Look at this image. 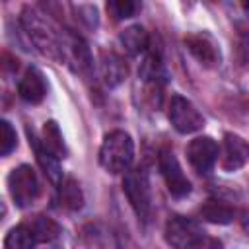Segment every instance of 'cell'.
<instances>
[{
    "mask_svg": "<svg viewBox=\"0 0 249 249\" xmlns=\"http://www.w3.org/2000/svg\"><path fill=\"white\" fill-rule=\"evenodd\" d=\"M222 241L216 239V237H210V235H202L196 243H193L189 249H222Z\"/></svg>",
    "mask_w": 249,
    "mask_h": 249,
    "instance_id": "cell-25",
    "label": "cell"
},
{
    "mask_svg": "<svg viewBox=\"0 0 249 249\" xmlns=\"http://www.w3.org/2000/svg\"><path fill=\"white\" fill-rule=\"evenodd\" d=\"M123 191L132 210L136 212V216L142 220H148L152 212V191H150V179L146 169L136 167L126 171L123 179Z\"/></svg>",
    "mask_w": 249,
    "mask_h": 249,
    "instance_id": "cell-3",
    "label": "cell"
},
{
    "mask_svg": "<svg viewBox=\"0 0 249 249\" xmlns=\"http://www.w3.org/2000/svg\"><path fill=\"white\" fill-rule=\"evenodd\" d=\"M249 161V142L241 136L228 132L220 148V167L224 171H237Z\"/></svg>",
    "mask_w": 249,
    "mask_h": 249,
    "instance_id": "cell-10",
    "label": "cell"
},
{
    "mask_svg": "<svg viewBox=\"0 0 249 249\" xmlns=\"http://www.w3.org/2000/svg\"><path fill=\"white\" fill-rule=\"evenodd\" d=\"M35 237L25 224L12 228L4 237V249H33Z\"/></svg>",
    "mask_w": 249,
    "mask_h": 249,
    "instance_id": "cell-20",
    "label": "cell"
},
{
    "mask_svg": "<svg viewBox=\"0 0 249 249\" xmlns=\"http://www.w3.org/2000/svg\"><path fill=\"white\" fill-rule=\"evenodd\" d=\"M25 226L31 230L35 241H53V239H56L58 233H60V226H58L53 218L41 216V214L31 216V218L25 222Z\"/></svg>",
    "mask_w": 249,
    "mask_h": 249,
    "instance_id": "cell-17",
    "label": "cell"
},
{
    "mask_svg": "<svg viewBox=\"0 0 249 249\" xmlns=\"http://www.w3.org/2000/svg\"><path fill=\"white\" fill-rule=\"evenodd\" d=\"M200 226L185 216H171L165 224L163 237L173 249H189L193 243H196L202 237Z\"/></svg>",
    "mask_w": 249,
    "mask_h": 249,
    "instance_id": "cell-7",
    "label": "cell"
},
{
    "mask_svg": "<svg viewBox=\"0 0 249 249\" xmlns=\"http://www.w3.org/2000/svg\"><path fill=\"white\" fill-rule=\"evenodd\" d=\"M198 214L202 216V220L212 222V224H230L237 216L231 206H228L222 200H214V198L202 202V206L198 208Z\"/></svg>",
    "mask_w": 249,
    "mask_h": 249,
    "instance_id": "cell-16",
    "label": "cell"
},
{
    "mask_svg": "<svg viewBox=\"0 0 249 249\" xmlns=\"http://www.w3.org/2000/svg\"><path fill=\"white\" fill-rule=\"evenodd\" d=\"M8 191H10L12 200L19 208L29 206L39 195V181H37L33 167L25 163L14 167L8 175Z\"/></svg>",
    "mask_w": 249,
    "mask_h": 249,
    "instance_id": "cell-5",
    "label": "cell"
},
{
    "mask_svg": "<svg viewBox=\"0 0 249 249\" xmlns=\"http://www.w3.org/2000/svg\"><path fill=\"white\" fill-rule=\"evenodd\" d=\"M31 144H33V150H35V156H37V161H39V165H41V169L45 171V175L51 179V183H54V185H60L62 183V169H60V163H58V158L54 156V154H51L43 144H41V140H37L33 134H31V140H29Z\"/></svg>",
    "mask_w": 249,
    "mask_h": 249,
    "instance_id": "cell-15",
    "label": "cell"
},
{
    "mask_svg": "<svg viewBox=\"0 0 249 249\" xmlns=\"http://www.w3.org/2000/svg\"><path fill=\"white\" fill-rule=\"evenodd\" d=\"M18 93L27 103H41L47 95V80L43 72L33 66L27 68L18 84Z\"/></svg>",
    "mask_w": 249,
    "mask_h": 249,
    "instance_id": "cell-12",
    "label": "cell"
},
{
    "mask_svg": "<svg viewBox=\"0 0 249 249\" xmlns=\"http://www.w3.org/2000/svg\"><path fill=\"white\" fill-rule=\"evenodd\" d=\"M235 58L241 66L249 64V29L239 27L235 37Z\"/></svg>",
    "mask_w": 249,
    "mask_h": 249,
    "instance_id": "cell-23",
    "label": "cell"
},
{
    "mask_svg": "<svg viewBox=\"0 0 249 249\" xmlns=\"http://www.w3.org/2000/svg\"><path fill=\"white\" fill-rule=\"evenodd\" d=\"M160 171L163 175L165 187L173 196H185L191 193V181L185 177L177 158L173 156V152L163 150L160 154Z\"/></svg>",
    "mask_w": 249,
    "mask_h": 249,
    "instance_id": "cell-9",
    "label": "cell"
},
{
    "mask_svg": "<svg viewBox=\"0 0 249 249\" xmlns=\"http://www.w3.org/2000/svg\"><path fill=\"white\" fill-rule=\"evenodd\" d=\"M99 72H101V80L105 82L107 88H117L119 84L124 82L126 78V64L123 62V58L115 53H103L101 60H99Z\"/></svg>",
    "mask_w": 249,
    "mask_h": 249,
    "instance_id": "cell-13",
    "label": "cell"
},
{
    "mask_svg": "<svg viewBox=\"0 0 249 249\" xmlns=\"http://www.w3.org/2000/svg\"><path fill=\"white\" fill-rule=\"evenodd\" d=\"M140 10V4L138 2H132V0H113L107 4V12L113 16V19H128L132 18L136 12Z\"/></svg>",
    "mask_w": 249,
    "mask_h": 249,
    "instance_id": "cell-21",
    "label": "cell"
},
{
    "mask_svg": "<svg viewBox=\"0 0 249 249\" xmlns=\"http://www.w3.org/2000/svg\"><path fill=\"white\" fill-rule=\"evenodd\" d=\"M76 18H80L88 27L97 25V10L93 6H76Z\"/></svg>",
    "mask_w": 249,
    "mask_h": 249,
    "instance_id": "cell-24",
    "label": "cell"
},
{
    "mask_svg": "<svg viewBox=\"0 0 249 249\" xmlns=\"http://www.w3.org/2000/svg\"><path fill=\"white\" fill-rule=\"evenodd\" d=\"M119 41L130 56H138V54L146 53L150 47V35L142 25H130V27L123 29L119 35Z\"/></svg>",
    "mask_w": 249,
    "mask_h": 249,
    "instance_id": "cell-14",
    "label": "cell"
},
{
    "mask_svg": "<svg viewBox=\"0 0 249 249\" xmlns=\"http://www.w3.org/2000/svg\"><path fill=\"white\" fill-rule=\"evenodd\" d=\"M41 144H43L51 154H54L56 158H64V156H66L64 138H62V132H60V128H58V124H56L54 121L45 123Z\"/></svg>",
    "mask_w": 249,
    "mask_h": 249,
    "instance_id": "cell-19",
    "label": "cell"
},
{
    "mask_svg": "<svg viewBox=\"0 0 249 249\" xmlns=\"http://www.w3.org/2000/svg\"><path fill=\"white\" fill-rule=\"evenodd\" d=\"M237 216H239V224H241V228L249 233V210H241Z\"/></svg>",
    "mask_w": 249,
    "mask_h": 249,
    "instance_id": "cell-26",
    "label": "cell"
},
{
    "mask_svg": "<svg viewBox=\"0 0 249 249\" xmlns=\"http://www.w3.org/2000/svg\"><path fill=\"white\" fill-rule=\"evenodd\" d=\"M21 27L25 29L29 41L49 58L60 60V33L43 18V14L31 6H25L19 16Z\"/></svg>",
    "mask_w": 249,
    "mask_h": 249,
    "instance_id": "cell-1",
    "label": "cell"
},
{
    "mask_svg": "<svg viewBox=\"0 0 249 249\" xmlns=\"http://www.w3.org/2000/svg\"><path fill=\"white\" fill-rule=\"evenodd\" d=\"M60 60L66 62L74 72L84 76L89 74L93 66V58L88 43L72 29L60 31Z\"/></svg>",
    "mask_w": 249,
    "mask_h": 249,
    "instance_id": "cell-4",
    "label": "cell"
},
{
    "mask_svg": "<svg viewBox=\"0 0 249 249\" xmlns=\"http://www.w3.org/2000/svg\"><path fill=\"white\" fill-rule=\"evenodd\" d=\"M169 121L173 128L181 134H191L202 128L204 119L198 109L183 95H173L169 103Z\"/></svg>",
    "mask_w": 249,
    "mask_h": 249,
    "instance_id": "cell-6",
    "label": "cell"
},
{
    "mask_svg": "<svg viewBox=\"0 0 249 249\" xmlns=\"http://www.w3.org/2000/svg\"><path fill=\"white\" fill-rule=\"evenodd\" d=\"M134 160V142L128 132L113 130L105 134L99 148V163L109 173H124L128 171Z\"/></svg>",
    "mask_w": 249,
    "mask_h": 249,
    "instance_id": "cell-2",
    "label": "cell"
},
{
    "mask_svg": "<svg viewBox=\"0 0 249 249\" xmlns=\"http://www.w3.org/2000/svg\"><path fill=\"white\" fill-rule=\"evenodd\" d=\"M218 156H220V146L210 136H196L187 146L189 163L196 173H202V175L212 171V167L218 161Z\"/></svg>",
    "mask_w": 249,
    "mask_h": 249,
    "instance_id": "cell-8",
    "label": "cell"
},
{
    "mask_svg": "<svg viewBox=\"0 0 249 249\" xmlns=\"http://www.w3.org/2000/svg\"><path fill=\"white\" fill-rule=\"evenodd\" d=\"M18 144V136L16 130L12 128V124L8 121H0V154L8 156Z\"/></svg>",
    "mask_w": 249,
    "mask_h": 249,
    "instance_id": "cell-22",
    "label": "cell"
},
{
    "mask_svg": "<svg viewBox=\"0 0 249 249\" xmlns=\"http://www.w3.org/2000/svg\"><path fill=\"white\" fill-rule=\"evenodd\" d=\"M58 198H60V204L68 210H80L84 206V193L78 181L72 177L62 179V183L58 185Z\"/></svg>",
    "mask_w": 249,
    "mask_h": 249,
    "instance_id": "cell-18",
    "label": "cell"
},
{
    "mask_svg": "<svg viewBox=\"0 0 249 249\" xmlns=\"http://www.w3.org/2000/svg\"><path fill=\"white\" fill-rule=\"evenodd\" d=\"M185 45L189 53L206 68H214L220 64V49L214 39L206 33H191L185 37Z\"/></svg>",
    "mask_w": 249,
    "mask_h": 249,
    "instance_id": "cell-11",
    "label": "cell"
}]
</instances>
